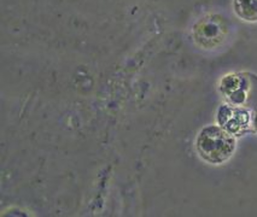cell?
Instances as JSON below:
<instances>
[{"label":"cell","mask_w":257,"mask_h":217,"mask_svg":"<svg viewBox=\"0 0 257 217\" xmlns=\"http://www.w3.org/2000/svg\"><path fill=\"white\" fill-rule=\"evenodd\" d=\"M196 150L203 160L219 165L233 156L235 139L221 126H207L197 135Z\"/></svg>","instance_id":"6da1fadb"},{"label":"cell","mask_w":257,"mask_h":217,"mask_svg":"<svg viewBox=\"0 0 257 217\" xmlns=\"http://www.w3.org/2000/svg\"><path fill=\"white\" fill-rule=\"evenodd\" d=\"M234 13L245 22H257V0H233Z\"/></svg>","instance_id":"277c9868"},{"label":"cell","mask_w":257,"mask_h":217,"mask_svg":"<svg viewBox=\"0 0 257 217\" xmlns=\"http://www.w3.org/2000/svg\"><path fill=\"white\" fill-rule=\"evenodd\" d=\"M220 92L227 102L234 106L252 105L257 102L253 97L257 92V76L252 74H231L221 80Z\"/></svg>","instance_id":"7a4b0ae2"},{"label":"cell","mask_w":257,"mask_h":217,"mask_svg":"<svg viewBox=\"0 0 257 217\" xmlns=\"http://www.w3.org/2000/svg\"><path fill=\"white\" fill-rule=\"evenodd\" d=\"M251 127H252V129L257 133V105L255 106L252 116H251Z\"/></svg>","instance_id":"5b68a950"},{"label":"cell","mask_w":257,"mask_h":217,"mask_svg":"<svg viewBox=\"0 0 257 217\" xmlns=\"http://www.w3.org/2000/svg\"><path fill=\"white\" fill-rule=\"evenodd\" d=\"M220 126L232 135H240L251 126V117L247 110L240 106L223 105L217 112Z\"/></svg>","instance_id":"3957f363"}]
</instances>
